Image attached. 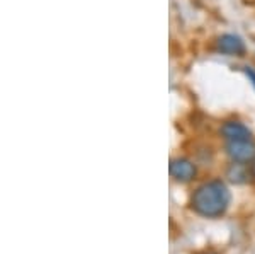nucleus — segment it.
I'll list each match as a JSON object with an SVG mask.
<instances>
[{
    "instance_id": "nucleus-5",
    "label": "nucleus",
    "mask_w": 255,
    "mask_h": 254,
    "mask_svg": "<svg viewBox=\"0 0 255 254\" xmlns=\"http://www.w3.org/2000/svg\"><path fill=\"white\" fill-rule=\"evenodd\" d=\"M221 137L226 142H242L252 140V132L240 121H226L220 130Z\"/></svg>"
},
{
    "instance_id": "nucleus-2",
    "label": "nucleus",
    "mask_w": 255,
    "mask_h": 254,
    "mask_svg": "<svg viewBox=\"0 0 255 254\" xmlns=\"http://www.w3.org/2000/svg\"><path fill=\"white\" fill-rule=\"evenodd\" d=\"M216 50L223 55H230V56H242L245 55L247 46L245 41L237 34H221L220 38L216 39Z\"/></svg>"
},
{
    "instance_id": "nucleus-1",
    "label": "nucleus",
    "mask_w": 255,
    "mask_h": 254,
    "mask_svg": "<svg viewBox=\"0 0 255 254\" xmlns=\"http://www.w3.org/2000/svg\"><path fill=\"white\" fill-rule=\"evenodd\" d=\"M230 200H232V195H230L228 186L220 179H215L197 188L192 195L191 205L196 214L208 217V219H216L228 210Z\"/></svg>"
},
{
    "instance_id": "nucleus-7",
    "label": "nucleus",
    "mask_w": 255,
    "mask_h": 254,
    "mask_svg": "<svg viewBox=\"0 0 255 254\" xmlns=\"http://www.w3.org/2000/svg\"><path fill=\"white\" fill-rule=\"evenodd\" d=\"M245 73H247V77L250 79V82H252V85L255 87V72L250 67H245Z\"/></svg>"
},
{
    "instance_id": "nucleus-3",
    "label": "nucleus",
    "mask_w": 255,
    "mask_h": 254,
    "mask_svg": "<svg viewBox=\"0 0 255 254\" xmlns=\"http://www.w3.org/2000/svg\"><path fill=\"white\" fill-rule=\"evenodd\" d=\"M170 176L179 183H189L196 176V166L186 157H177L170 161Z\"/></svg>"
},
{
    "instance_id": "nucleus-6",
    "label": "nucleus",
    "mask_w": 255,
    "mask_h": 254,
    "mask_svg": "<svg viewBox=\"0 0 255 254\" xmlns=\"http://www.w3.org/2000/svg\"><path fill=\"white\" fill-rule=\"evenodd\" d=\"M228 178L233 183H245L247 181V169L242 166V162L232 164L228 169Z\"/></svg>"
},
{
    "instance_id": "nucleus-4",
    "label": "nucleus",
    "mask_w": 255,
    "mask_h": 254,
    "mask_svg": "<svg viewBox=\"0 0 255 254\" xmlns=\"http://www.w3.org/2000/svg\"><path fill=\"white\" fill-rule=\"evenodd\" d=\"M226 152L235 162H250L255 159V145L252 140L228 142Z\"/></svg>"
},
{
    "instance_id": "nucleus-8",
    "label": "nucleus",
    "mask_w": 255,
    "mask_h": 254,
    "mask_svg": "<svg viewBox=\"0 0 255 254\" xmlns=\"http://www.w3.org/2000/svg\"><path fill=\"white\" fill-rule=\"evenodd\" d=\"M252 173H254V176H255V164H254V166H252Z\"/></svg>"
}]
</instances>
